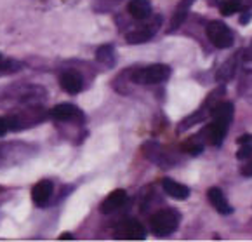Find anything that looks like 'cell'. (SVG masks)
<instances>
[{
    "label": "cell",
    "mask_w": 252,
    "mask_h": 242,
    "mask_svg": "<svg viewBox=\"0 0 252 242\" xmlns=\"http://www.w3.org/2000/svg\"><path fill=\"white\" fill-rule=\"evenodd\" d=\"M127 11L137 21H145L152 16V4L148 0H130L127 5Z\"/></svg>",
    "instance_id": "obj_15"
},
{
    "label": "cell",
    "mask_w": 252,
    "mask_h": 242,
    "mask_svg": "<svg viewBox=\"0 0 252 242\" xmlns=\"http://www.w3.org/2000/svg\"><path fill=\"white\" fill-rule=\"evenodd\" d=\"M244 61H245V63H252V42H251V45L247 47V51L244 52Z\"/></svg>",
    "instance_id": "obj_26"
},
{
    "label": "cell",
    "mask_w": 252,
    "mask_h": 242,
    "mask_svg": "<svg viewBox=\"0 0 252 242\" xmlns=\"http://www.w3.org/2000/svg\"><path fill=\"white\" fill-rule=\"evenodd\" d=\"M195 4V0H181L178 4V7H176L174 14H172V19H171V26L167 28V34H174V32H178L179 28L183 26V23H185V19L188 18V12L189 9H191V5Z\"/></svg>",
    "instance_id": "obj_12"
},
{
    "label": "cell",
    "mask_w": 252,
    "mask_h": 242,
    "mask_svg": "<svg viewBox=\"0 0 252 242\" xmlns=\"http://www.w3.org/2000/svg\"><path fill=\"white\" fill-rule=\"evenodd\" d=\"M238 52L237 54H233V56L230 58L228 61H224V63L221 65V68L218 70V73H216V80L221 84L228 82L230 78L235 77V73H237V68H238Z\"/></svg>",
    "instance_id": "obj_16"
},
{
    "label": "cell",
    "mask_w": 252,
    "mask_h": 242,
    "mask_svg": "<svg viewBox=\"0 0 252 242\" xmlns=\"http://www.w3.org/2000/svg\"><path fill=\"white\" fill-rule=\"evenodd\" d=\"M115 237L126 239V241H143L146 239V228L143 227L141 221L137 220H122L115 227Z\"/></svg>",
    "instance_id": "obj_7"
},
{
    "label": "cell",
    "mask_w": 252,
    "mask_h": 242,
    "mask_svg": "<svg viewBox=\"0 0 252 242\" xmlns=\"http://www.w3.org/2000/svg\"><path fill=\"white\" fill-rule=\"evenodd\" d=\"M242 7H244L242 0H224V2H221V4H219V11H221L222 16L235 14V12H238Z\"/></svg>",
    "instance_id": "obj_21"
},
{
    "label": "cell",
    "mask_w": 252,
    "mask_h": 242,
    "mask_svg": "<svg viewBox=\"0 0 252 242\" xmlns=\"http://www.w3.org/2000/svg\"><path fill=\"white\" fill-rule=\"evenodd\" d=\"M207 199L211 202V206L219 212V214H231L233 212V207L230 206V202L226 201L222 190H219L218 186H212L207 190Z\"/></svg>",
    "instance_id": "obj_13"
},
{
    "label": "cell",
    "mask_w": 252,
    "mask_h": 242,
    "mask_svg": "<svg viewBox=\"0 0 252 242\" xmlns=\"http://www.w3.org/2000/svg\"><path fill=\"white\" fill-rule=\"evenodd\" d=\"M162 26V18L160 16H157L155 19H152V21L148 23V25L145 26H139V28H136V30H130L129 34L126 35V40L129 42V44H145V42L152 40L153 35L158 32V28Z\"/></svg>",
    "instance_id": "obj_8"
},
{
    "label": "cell",
    "mask_w": 252,
    "mask_h": 242,
    "mask_svg": "<svg viewBox=\"0 0 252 242\" xmlns=\"http://www.w3.org/2000/svg\"><path fill=\"white\" fill-rule=\"evenodd\" d=\"M60 84L68 94H78L84 89V77L77 70H66L60 75Z\"/></svg>",
    "instance_id": "obj_9"
},
{
    "label": "cell",
    "mask_w": 252,
    "mask_h": 242,
    "mask_svg": "<svg viewBox=\"0 0 252 242\" xmlns=\"http://www.w3.org/2000/svg\"><path fill=\"white\" fill-rule=\"evenodd\" d=\"M96 60L97 63H101L103 67L106 68H111L115 65V47L111 44H104V45H99L96 49Z\"/></svg>",
    "instance_id": "obj_17"
},
{
    "label": "cell",
    "mask_w": 252,
    "mask_h": 242,
    "mask_svg": "<svg viewBox=\"0 0 252 242\" xmlns=\"http://www.w3.org/2000/svg\"><path fill=\"white\" fill-rule=\"evenodd\" d=\"M172 70L169 65H148L143 68H134L130 70V78L134 84H143V86H153V84H162L169 80Z\"/></svg>",
    "instance_id": "obj_1"
},
{
    "label": "cell",
    "mask_w": 252,
    "mask_h": 242,
    "mask_svg": "<svg viewBox=\"0 0 252 242\" xmlns=\"http://www.w3.org/2000/svg\"><path fill=\"white\" fill-rule=\"evenodd\" d=\"M240 174L245 178H252V160L247 159V162L240 168Z\"/></svg>",
    "instance_id": "obj_24"
},
{
    "label": "cell",
    "mask_w": 252,
    "mask_h": 242,
    "mask_svg": "<svg viewBox=\"0 0 252 242\" xmlns=\"http://www.w3.org/2000/svg\"><path fill=\"white\" fill-rule=\"evenodd\" d=\"M179 227V214L172 209H162L152 216V232L158 237L174 234Z\"/></svg>",
    "instance_id": "obj_2"
},
{
    "label": "cell",
    "mask_w": 252,
    "mask_h": 242,
    "mask_svg": "<svg viewBox=\"0 0 252 242\" xmlns=\"http://www.w3.org/2000/svg\"><path fill=\"white\" fill-rule=\"evenodd\" d=\"M162 188L169 197L176 199V201H186L189 197V188L183 183L176 181L171 178H163L162 179Z\"/></svg>",
    "instance_id": "obj_14"
},
{
    "label": "cell",
    "mask_w": 252,
    "mask_h": 242,
    "mask_svg": "<svg viewBox=\"0 0 252 242\" xmlns=\"http://www.w3.org/2000/svg\"><path fill=\"white\" fill-rule=\"evenodd\" d=\"M126 202H127V192L119 188V190H113L104 199L99 211L103 212V214H111V212H115V211H119L120 207H124Z\"/></svg>",
    "instance_id": "obj_11"
},
{
    "label": "cell",
    "mask_w": 252,
    "mask_h": 242,
    "mask_svg": "<svg viewBox=\"0 0 252 242\" xmlns=\"http://www.w3.org/2000/svg\"><path fill=\"white\" fill-rule=\"evenodd\" d=\"M251 19H252V12L249 11V9H245L244 14L240 16V23H242V25H247V23L251 21Z\"/></svg>",
    "instance_id": "obj_25"
},
{
    "label": "cell",
    "mask_w": 252,
    "mask_h": 242,
    "mask_svg": "<svg viewBox=\"0 0 252 242\" xmlns=\"http://www.w3.org/2000/svg\"><path fill=\"white\" fill-rule=\"evenodd\" d=\"M237 159L238 160L252 159V143H242L240 148H238V152H237Z\"/></svg>",
    "instance_id": "obj_22"
},
{
    "label": "cell",
    "mask_w": 252,
    "mask_h": 242,
    "mask_svg": "<svg viewBox=\"0 0 252 242\" xmlns=\"http://www.w3.org/2000/svg\"><path fill=\"white\" fill-rule=\"evenodd\" d=\"M143 150H145L146 159H150L152 162L158 164L160 168H172V166L178 162V157H176L174 153L167 152L162 145H158V143H155V141L146 143V145L143 146Z\"/></svg>",
    "instance_id": "obj_5"
},
{
    "label": "cell",
    "mask_w": 252,
    "mask_h": 242,
    "mask_svg": "<svg viewBox=\"0 0 252 242\" xmlns=\"http://www.w3.org/2000/svg\"><path fill=\"white\" fill-rule=\"evenodd\" d=\"M183 148H185V152H188L189 155H200L202 152H204V139L200 138V136H193L191 139H188V141L183 145Z\"/></svg>",
    "instance_id": "obj_20"
},
{
    "label": "cell",
    "mask_w": 252,
    "mask_h": 242,
    "mask_svg": "<svg viewBox=\"0 0 252 242\" xmlns=\"http://www.w3.org/2000/svg\"><path fill=\"white\" fill-rule=\"evenodd\" d=\"M23 65L16 60H11V58H5L2 52H0V73H14V71H19L21 70Z\"/></svg>",
    "instance_id": "obj_19"
},
{
    "label": "cell",
    "mask_w": 252,
    "mask_h": 242,
    "mask_svg": "<svg viewBox=\"0 0 252 242\" xmlns=\"http://www.w3.org/2000/svg\"><path fill=\"white\" fill-rule=\"evenodd\" d=\"M9 131H11V126H9V117H0V136H5Z\"/></svg>",
    "instance_id": "obj_23"
},
{
    "label": "cell",
    "mask_w": 252,
    "mask_h": 242,
    "mask_svg": "<svg viewBox=\"0 0 252 242\" xmlns=\"http://www.w3.org/2000/svg\"><path fill=\"white\" fill-rule=\"evenodd\" d=\"M60 239H61V241H73V235L68 234V232H64L63 235H60Z\"/></svg>",
    "instance_id": "obj_27"
},
{
    "label": "cell",
    "mask_w": 252,
    "mask_h": 242,
    "mask_svg": "<svg viewBox=\"0 0 252 242\" xmlns=\"http://www.w3.org/2000/svg\"><path fill=\"white\" fill-rule=\"evenodd\" d=\"M49 115L58 122H75V124H84L86 122V115L78 108L77 104L71 103H61L56 104L54 108L49 112Z\"/></svg>",
    "instance_id": "obj_6"
},
{
    "label": "cell",
    "mask_w": 252,
    "mask_h": 242,
    "mask_svg": "<svg viewBox=\"0 0 252 242\" xmlns=\"http://www.w3.org/2000/svg\"><path fill=\"white\" fill-rule=\"evenodd\" d=\"M242 4H244L245 7H251V5H252V0H242Z\"/></svg>",
    "instance_id": "obj_28"
},
{
    "label": "cell",
    "mask_w": 252,
    "mask_h": 242,
    "mask_svg": "<svg viewBox=\"0 0 252 242\" xmlns=\"http://www.w3.org/2000/svg\"><path fill=\"white\" fill-rule=\"evenodd\" d=\"M52 194H54V183L49 181V179H42L37 185L33 186L32 190V199H33L35 206L38 207H44L49 201H51Z\"/></svg>",
    "instance_id": "obj_10"
},
{
    "label": "cell",
    "mask_w": 252,
    "mask_h": 242,
    "mask_svg": "<svg viewBox=\"0 0 252 242\" xmlns=\"http://www.w3.org/2000/svg\"><path fill=\"white\" fill-rule=\"evenodd\" d=\"M209 113H211V110H207L205 106H202L200 110H197L195 113H191L189 117H186V119L183 120L181 124H179V126H178V133H183V131L189 129V127H193L195 124L204 122V120L209 117Z\"/></svg>",
    "instance_id": "obj_18"
},
{
    "label": "cell",
    "mask_w": 252,
    "mask_h": 242,
    "mask_svg": "<svg viewBox=\"0 0 252 242\" xmlns=\"http://www.w3.org/2000/svg\"><path fill=\"white\" fill-rule=\"evenodd\" d=\"M207 38L211 40V44L218 49H228L233 45V34L222 21H211L205 28Z\"/></svg>",
    "instance_id": "obj_3"
},
{
    "label": "cell",
    "mask_w": 252,
    "mask_h": 242,
    "mask_svg": "<svg viewBox=\"0 0 252 242\" xmlns=\"http://www.w3.org/2000/svg\"><path fill=\"white\" fill-rule=\"evenodd\" d=\"M231 120H224V119H212L211 124L204 127L200 138L204 139L207 145L212 146H221V143L224 141V136H226L228 129H230Z\"/></svg>",
    "instance_id": "obj_4"
}]
</instances>
